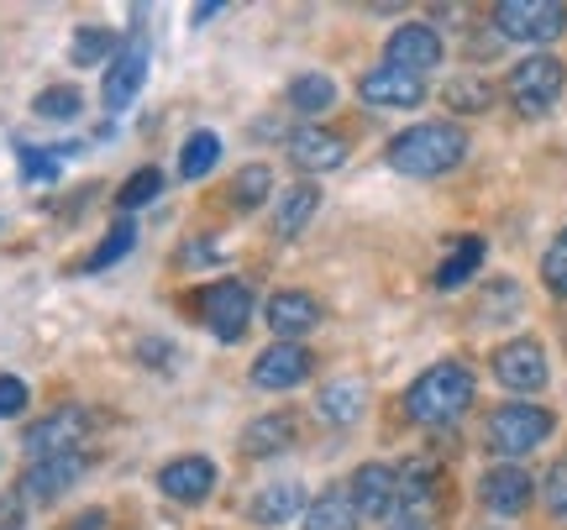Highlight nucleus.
I'll return each mask as SVG.
<instances>
[{"instance_id":"2eb2a0df","label":"nucleus","mask_w":567,"mask_h":530,"mask_svg":"<svg viewBox=\"0 0 567 530\" xmlns=\"http://www.w3.org/2000/svg\"><path fill=\"white\" fill-rule=\"evenodd\" d=\"M530 493H536V478H530L526 468H515V463L488 468L484 484H478V499H484V510H494V515H520L530 505Z\"/></svg>"},{"instance_id":"0eeeda50","label":"nucleus","mask_w":567,"mask_h":530,"mask_svg":"<svg viewBox=\"0 0 567 530\" xmlns=\"http://www.w3.org/2000/svg\"><path fill=\"white\" fill-rule=\"evenodd\" d=\"M200 321L216 342H243L247 321H252V289L237 279H216L210 289H200Z\"/></svg>"},{"instance_id":"39448f33","label":"nucleus","mask_w":567,"mask_h":530,"mask_svg":"<svg viewBox=\"0 0 567 530\" xmlns=\"http://www.w3.org/2000/svg\"><path fill=\"white\" fill-rule=\"evenodd\" d=\"M494 32L505 42H526V48L557 42L567 32V6L563 0H499L494 6Z\"/></svg>"},{"instance_id":"aec40b11","label":"nucleus","mask_w":567,"mask_h":530,"mask_svg":"<svg viewBox=\"0 0 567 530\" xmlns=\"http://www.w3.org/2000/svg\"><path fill=\"white\" fill-rule=\"evenodd\" d=\"M305 510V489L289 478V484H268L258 499H252V526H264V530H274V526H289L295 515Z\"/></svg>"},{"instance_id":"7c9ffc66","label":"nucleus","mask_w":567,"mask_h":530,"mask_svg":"<svg viewBox=\"0 0 567 530\" xmlns=\"http://www.w3.org/2000/svg\"><path fill=\"white\" fill-rule=\"evenodd\" d=\"M431 493H436V463H431V457L405 463V468H400V499H405V505H421Z\"/></svg>"},{"instance_id":"f3484780","label":"nucleus","mask_w":567,"mask_h":530,"mask_svg":"<svg viewBox=\"0 0 567 530\" xmlns=\"http://www.w3.org/2000/svg\"><path fill=\"white\" fill-rule=\"evenodd\" d=\"M305 378H310V352L300 342H274L252 363V384L258 388H300Z\"/></svg>"},{"instance_id":"f257e3e1","label":"nucleus","mask_w":567,"mask_h":530,"mask_svg":"<svg viewBox=\"0 0 567 530\" xmlns=\"http://www.w3.org/2000/svg\"><path fill=\"white\" fill-rule=\"evenodd\" d=\"M467 158V132L452 122H421L389 143V168L405 179H442Z\"/></svg>"},{"instance_id":"20e7f679","label":"nucleus","mask_w":567,"mask_h":530,"mask_svg":"<svg viewBox=\"0 0 567 530\" xmlns=\"http://www.w3.org/2000/svg\"><path fill=\"white\" fill-rule=\"evenodd\" d=\"M551 409L542 405H499L494 415L484 420V447L494 451V457H526V451H536L542 441L551 436Z\"/></svg>"},{"instance_id":"4c0bfd02","label":"nucleus","mask_w":567,"mask_h":530,"mask_svg":"<svg viewBox=\"0 0 567 530\" xmlns=\"http://www.w3.org/2000/svg\"><path fill=\"white\" fill-rule=\"evenodd\" d=\"M69 530H105V510H84L69 520Z\"/></svg>"},{"instance_id":"9b49d317","label":"nucleus","mask_w":567,"mask_h":530,"mask_svg":"<svg viewBox=\"0 0 567 530\" xmlns=\"http://www.w3.org/2000/svg\"><path fill=\"white\" fill-rule=\"evenodd\" d=\"M142 84H147V48L126 42V48H116V59L105 63V80H101L105 111H126L142 95Z\"/></svg>"},{"instance_id":"cd10ccee","label":"nucleus","mask_w":567,"mask_h":530,"mask_svg":"<svg viewBox=\"0 0 567 530\" xmlns=\"http://www.w3.org/2000/svg\"><path fill=\"white\" fill-rule=\"evenodd\" d=\"M132 247H137V226H126V221H122V226H111V231L101 237V247H95V252L84 258V273H105L111 263H122Z\"/></svg>"},{"instance_id":"423d86ee","label":"nucleus","mask_w":567,"mask_h":530,"mask_svg":"<svg viewBox=\"0 0 567 530\" xmlns=\"http://www.w3.org/2000/svg\"><path fill=\"white\" fill-rule=\"evenodd\" d=\"M90 426H95V415H90L84 405H63V409H53V415L32 420L27 436H21V447H27L32 463H42V457H63V451H80V441L90 436Z\"/></svg>"},{"instance_id":"58836bf2","label":"nucleus","mask_w":567,"mask_h":530,"mask_svg":"<svg viewBox=\"0 0 567 530\" xmlns=\"http://www.w3.org/2000/svg\"><path fill=\"white\" fill-rule=\"evenodd\" d=\"M216 11H221V0H205V6H195V27H200V21H210Z\"/></svg>"},{"instance_id":"2f4dec72","label":"nucleus","mask_w":567,"mask_h":530,"mask_svg":"<svg viewBox=\"0 0 567 530\" xmlns=\"http://www.w3.org/2000/svg\"><path fill=\"white\" fill-rule=\"evenodd\" d=\"M446 105H452V111H467V116H473V111H488V105H494V84L488 80H452L446 84Z\"/></svg>"},{"instance_id":"9d476101","label":"nucleus","mask_w":567,"mask_h":530,"mask_svg":"<svg viewBox=\"0 0 567 530\" xmlns=\"http://www.w3.org/2000/svg\"><path fill=\"white\" fill-rule=\"evenodd\" d=\"M494 378L509 388V394H536L547 388V347L530 342V336H515L494 352Z\"/></svg>"},{"instance_id":"412c9836","label":"nucleus","mask_w":567,"mask_h":530,"mask_svg":"<svg viewBox=\"0 0 567 530\" xmlns=\"http://www.w3.org/2000/svg\"><path fill=\"white\" fill-rule=\"evenodd\" d=\"M295 415H258L252 426L243 430V451L247 457H274V451L295 447Z\"/></svg>"},{"instance_id":"5701e85b","label":"nucleus","mask_w":567,"mask_h":530,"mask_svg":"<svg viewBox=\"0 0 567 530\" xmlns=\"http://www.w3.org/2000/svg\"><path fill=\"white\" fill-rule=\"evenodd\" d=\"M358 510H352V493L347 489H326L310 510H305V530H358Z\"/></svg>"},{"instance_id":"393cba45","label":"nucleus","mask_w":567,"mask_h":530,"mask_svg":"<svg viewBox=\"0 0 567 530\" xmlns=\"http://www.w3.org/2000/svg\"><path fill=\"white\" fill-rule=\"evenodd\" d=\"M289 105L300 116H326L337 105V80L331 74H300V80L289 84Z\"/></svg>"},{"instance_id":"4468645a","label":"nucleus","mask_w":567,"mask_h":530,"mask_svg":"<svg viewBox=\"0 0 567 530\" xmlns=\"http://www.w3.org/2000/svg\"><path fill=\"white\" fill-rule=\"evenodd\" d=\"M347 493H352L358 520H384V515L394 510V499H400V472L384 468V463H368V468L352 472Z\"/></svg>"},{"instance_id":"c85d7f7f","label":"nucleus","mask_w":567,"mask_h":530,"mask_svg":"<svg viewBox=\"0 0 567 530\" xmlns=\"http://www.w3.org/2000/svg\"><path fill=\"white\" fill-rule=\"evenodd\" d=\"M32 111H38L42 122H74L84 111V95L74 90V84H48L38 101H32Z\"/></svg>"},{"instance_id":"bb28decb","label":"nucleus","mask_w":567,"mask_h":530,"mask_svg":"<svg viewBox=\"0 0 567 530\" xmlns=\"http://www.w3.org/2000/svg\"><path fill=\"white\" fill-rule=\"evenodd\" d=\"M69 59L80 63V69L111 63L116 59V32H105V27H80V32H74V48H69Z\"/></svg>"},{"instance_id":"f03ea898","label":"nucleus","mask_w":567,"mask_h":530,"mask_svg":"<svg viewBox=\"0 0 567 530\" xmlns=\"http://www.w3.org/2000/svg\"><path fill=\"white\" fill-rule=\"evenodd\" d=\"M473 394H478V378H473V367L457 363V357H446V363H431L405 388V415L415 426H452L467 405H473Z\"/></svg>"},{"instance_id":"c9c22d12","label":"nucleus","mask_w":567,"mask_h":530,"mask_svg":"<svg viewBox=\"0 0 567 530\" xmlns=\"http://www.w3.org/2000/svg\"><path fill=\"white\" fill-rule=\"evenodd\" d=\"M542 499H547V510L567 526V457L563 463H551V472L542 478Z\"/></svg>"},{"instance_id":"b1692460","label":"nucleus","mask_w":567,"mask_h":530,"mask_svg":"<svg viewBox=\"0 0 567 530\" xmlns=\"http://www.w3.org/2000/svg\"><path fill=\"white\" fill-rule=\"evenodd\" d=\"M484 252H488L484 237H463V242L442 258V268H436V289H463L467 279L484 268Z\"/></svg>"},{"instance_id":"ea45409f","label":"nucleus","mask_w":567,"mask_h":530,"mask_svg":"<svg viewBox=\"0 0 567 530\" xmlns=\"http://www.w3.org/2000/svg\"><path fill=\"white\" fill-rule=\"evenodd\" d=\"M389 530H425V526H421V520H415V515H400V520H394V526H389Z\"/></svg>"},{"instance_id":"6e6552de","label":"nucleus","mask_w":567,"mask_h":530,"mask_svg":"<svg viewBox=\"0 0 567 530\" xmlns=\"http://www.w3.org/2000/svg\"><path fill=\"white\" fill-rule=\"evenodd\" d=\"M90 457L84 451H63V457H42L21 472V505H53L59 493H69L84 478Z\"/></svg>"},{"instance_id":"a878e982","label":"nucleus","mask_w":567,"mask_h":530,"mask_svg":"<svg viewBox=\"0 0 567 530\" xmlns=\"http://www.w3.org/2000/svg\"><path fill=\"white\" fill-rule=\"evenodd\" d=\"M216 164H221V137H216V132H195L179 153V179L195 184V179H205Z\"/></svg>"},{"instance_id":"72a5a7b5","label":"nucleus","mask_w":567,"mask_h":530,"mask_svg":"<svg viewBox=\"0 0 567 530\" xmlns=\"http://www.w3.org/2000/svg\"><path fill=\"white\" fill-rule=\"evenodd\" d=\"M542 284H547L557 300H567V226L557 231V242H551L547 258H542Z\"/></svg>"},{"instance_id":"ddd939ff","label":"nucleus","mask_w":567,"mask_h":530,"mask_svg":"<svg viewBox=\"0 0 567 530\" xmlns=\"http://www.w3.org/2000/svg\"><path fill=\"white\" fill-rule=\"evenodd\" d=\"M358 95H363L368 105H379V111H410V105L425 101V80L379 63V69H368L363 80H358Z\"/></svg>"},{"instance_id":"dca6fc26","label":"nucleus","mask_w":567,"mask_h":530,"mask_svg":"<svg viewBox=\"0 0 567 530\" xmlns=\"http://www.w3.org/2000/svg\"><path fill=\"white\" fill-rule=\"evenodd\" d=\"M289 164L300 168V174H331V168L347 164V137L321 132V126H300L289 137Z\"/></svg>"},{"instance_id":"1a4fd4ad","label":"nucleus","mask_w":567,"mask_h":530,"mask_svg":"<svg viewBox=\"0 0 567 530\" xmlns=\"http://www.w3.org/2000/svg\"><path fill=\"white\" fill-rule=\"evenodd\" d=\"M384 63L389 69H405L415 80H425L436 63H442V38H436V27H425V21H405V27H394L384 42Z\"/></svg>"},{"instance_id":"473e14b6","label":"nucleus","mask_w":567,"mask_h":530,"mask_svg":"<svg viewBox=\"0 0 567 530\" xmlns=\"http://www.w3.org/2000/svg\"><path fill=\"white\" fill-rule=\"evenodd\" d=\"M158 189H163V174H158V168H137V174H132V179L122 184V195H116V205H122V210L153 205V200H158Z\"/></svg>"},{"instance_id":"7ed1b4c3","label":"nucleus","mask_w":567,"mask_h":530,"mask_svg":"<svg viewBox=\"0 0 567 530\" xmlns=\"http://www.w3.org/2000/svg\"><path fill=\"white\" fill-rule=\"evenodd\" d=\"M563 90H567V69L557 53H526L505 80V95L520 116H547L551 105L563 101Z\"/></svg>"},{"instance_id":"f704fd0d","label":"nucleus","mask_w":567,"mask_h":530,"mask_svg":"<svg viewBox=\"0 0 567 530\" xmlns=\"http://www.w3.org/2000/svg\"><path fill=\"white\" fill-rule=\"evenodd\" d=\"M21 179L27 184H53L59 179V158H53V153H42V147L21 143Z\"/></svg>"},{"instance_id":"a211bd4d","label":"nucleus","mask_w":567,"mask_h":530,"mask_svg":"<svg viewBox=\"0 0 567 530\" xmlns=\"http://www.w3.org/2000/svg\"><path fill=\"white\" fill-rule=\"evenodd\" d=\"M264 321L274 326L279 342H295V336L321 326V305H316V294H305V289H279V294L268 300Z\"/></svg>"},{"instance_id":"4be33fe9","label":"nucleus","mask_w":567,"mask_h":530,"mask_svg":"<svg viewBox=\"0 0 567 530\" xmlns=\"http://www.w3.org/2000/svg\"><path fill=\"white\" fill-rule=\"evenodd\" d=\"M316 210H321V189H316V184H295V189H284V195H279L274 231H279V237H300Z\"/></svg>"},{"instance_id":"e433bc0d","label":"nucleus","mask_w":567,"mask_h":530,"mask_svg":"<svg viewBox=\"0 0 567 530\" xmlns=\"http://www.w3.org/2000/svg\"><path fill=\"white\" fill-rule=\"evenodd\" d=\"M27 399H32V394H27V384H21V378H11V373H0V420L21 415V409H27Z\"/></svg>"},{"instance_id":"f8f14e48","label":"nucleus","mask_w":567,"mask_h":530,"mask_svg":"<svg viewBox=\"0 0 567 530\" xmlns=\"http://www.w3.org/2000/svg\"><path fill=\"white\" fill-rule=\"evenodd\" d=\"M158 489L174 505H205L216 489V463L210 457H174L158 468Z\"/></svg>"},{"instance_id":"c756f323","label":"nucleus","mask_w":567,"mask_h":530,"mask_svg":"<svg viewBox=\"0 0 567 530\" xmlns=\"http://www.w3.org/2000/svg\"><path fill=\"white\" fill-rule=\"evenodd\" d=\"M268 189H274V174L264 164H247L237 179H231V205L237 210H258L268 200Z\"/></svg>"},{"instance_id":"6ab92c4d","label":"nucleus","mask_w":567,"mask_h":530,"mask_svg":"<svg viewBox=\"0 0 567 530\" xmlns=\"http://www.w3.org/2000/svg\"><path fill=\"white\" fill-rule=\"evenodd\" d=\"M363 405H368L363 378H337V384L321 388V399H316V415H321L326 426H352V420H363Z\"/></svg>"}]
</instances>
